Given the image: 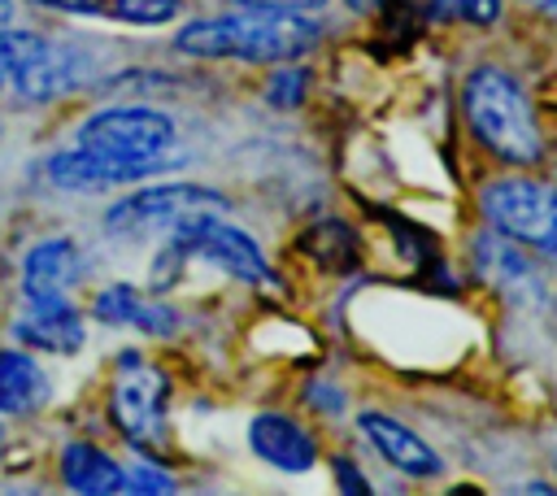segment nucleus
I'll return each mask as SVG.
<instances>
[{
  "label": "nucleus",
  "mask_w": 557,
  "mask_h": 496,
  "mask_svg": "<svg viewBox=\"0 0 557 496\" xmlns=\"http://www.w3.org/2000/svg\"><path fill=\"white\" fill-rule=\"evenodd\" d=\"M248 444L261 461H270L274 470H287V474H300L318 461V439L283 413H257L248 426Z\"/></svg>",
  "instance_id": "9d476101"
},
{
  "label": "nucleus",
  "mask_w": 557,
  "mask_h": 496,
  "mask_svg": "<svg viewBox=\"0 0 557 496\" xmlns=\"http://www.w3.org/2000/svg\"><path fill=\"white\" fill-rule=\"evenodd\" d=\"M122 492H174V479H165V474H157V466H139V470H131V474H122Z\"/></svg>",
  "instance_id": "5701e85b"
},
{
  "label": "nucleus",
  "mask_w": 557,
  "mask_h": 496,
  "mask_svg": "<svg viewBox=\"0 0 557 496\" xmlns=\"http://www.w3.org/2000/svg\"><path fill=\"white\" fill-rule=\"evenodd\" d=\"M426 9L440 22H474V26H492L500 17V0H431Z\"/></svg>",
  "instance_id": "6ab92c4d"
},
{
  "label": "nucleus",
  "mask_w": 557,
  "mask_h": 496,
  "mask_svg": "<svg viewBox=\"0 0 557 496\" xmlns=\"http://www.w3.org/2000/svg\"><path fill=\"white\" fill-rule=\"evenodd\" d=\"M309 405H318V409H331V413H335L344 400L335 396V387H309Z\"/></svg>",
  "instance_id": "a878e982"
},
{
  "label": "nucleus",
  "mask_w": 557,
  "mask_h": 496,
  "mask_svg": "<svg viewBox=\"0 0 557 496\" xmlns=\"http://www.w3.org/2000/svg\"><path fill=\"white\" fill-rule=\"evenodd\" d=\"M170 157H117L104 148H65L48 161V178L65 191H96V187H117V183H139L157 170H165Z\"/></svg>",
  "instance_id": "6e6552de"
},
{
  "label": "nucleus",
  "mask_w": 557,
  "mask_h": 496,
  "mask_svg": "<svg viewBox=\"0 0 557 496\" xmlns=\"http://www.w3.org/2000/svg\"><path fill=\"white\" fill-rule=\"evenodd\" d=\"M531 4H540L548 17H557V0H531Z\"/></svg>",
  "instance_id": "c85d7f7f"
},
{
  "label": "nucleus",
  "mask_w": 557,
  "mask_h": 496,
  "mask_svg": "<svg viewBox=\"0 0 557 496\" xmlns=\"http://www.w3.org/2000/svg\"><path fill=\"white\" fill-rule=\"evenodd\" d=\"M361 431H366V439H370L396 470L418 474V479L440 474V457H435V448H431L426 439H418L409 426H400L396 418H387V413H361Z\"/></svg>",
  "instance_id": "ddd939ff"
},
{
  "label": "nucleus",
  "mask_w": 557,
  "mask_h": 496,
  "mask_svg": "<svg viewBox=\"0 0 557 496\" xmlns=\"http://www.w3.org/2000/svg\"><path fill=\"white\" fill-rule=\"evenodd\" d=\"M483 213L500 235L540 252H557V187L531 178H496L483 187Z\"/></svg>",
  "instance_id": "423d86ee"
},
{
  "label": "nucleus",
  "mask_w": 557,
  "mask_h": 496,
  "mask_svg": "<svg viewBox=\"0 0 557 496\" xmlns=\"http://www.w3.org/2000/svg\"><path fill=\"white\" fill-rule=\"evenodd\" d=\"M474 248H479V274H483V278H492L500 292H518V283H531V278H535V274H531V265H527L509 244H500V239L483 235Z\"/></svg>",
  "instance_id": "f3484780"
},
{
  "label": "nucleus",
  "mask_w": 557,
  "mask_h": 496,
  "mask_svg": "<svg viewBox=\"0 0 557 496\" xmlns=\"http://www.w3.org/2000/svg\"><path fill=\"white\" fill-rule=\"evenodd\" d=\"M348 4H352V9H370L374 0H348Z\"/></svg>",
  "instance_id": "c756f323"
},
{
  "label": "nucleus",
  "mask_w": 557,
  "mask_h": 496,
  "mask_svg": "<svg viewBox=\"0 0 557 496\" xmlns=\"http://www.w3.org/2000/svg\"><path fill=\"white\" fill-rule=\"evenodd\" d=\"M78 144L117 157H161L174 144V122L148 104H113L78 126Z\"/></svg>",
  "instance_id": "0eeeda50"
},
{
  "label": "nucleus",
  "mask_w": 557,
  "mask_h": 496,
  "mask_svg": "<svg viewBox=\"0 0 557 496\" xmlns=\"http://www.w3.org/2000/svg\"><path fill=\"white\" fill-rule=\"evenodd\" d=\"M91 313L109 326H131V331H144V335H170L178 331V313L152 296H144L139 287H126V283H113L96 296Z\"/></svg>",
  "instance_id": "f8f14e48"
},
{
  "label": "nucleus",
  "mask_w": 557,
  "mask_h": 496,
  "mask_svg": "<svg viewBox=\"0 0 557 496\" xmlns=\"http://www.w3.org/2000/svg\"><path fill=\"white\" fill-rule=\"evenodd\" d=\"M235 4H283V9H305V13H309V9H318L322 0H235Z\"/></svg>",
  "instance_id": "bb28decb"
},
{
  "label": "nucleus",
  "mask_w": 557,
  "mask_h": 496,
  "mask_svg": "<svg viewBox=\"0 0 557 496\" xmlns=\"http://www.w3.org/2000/svg\"><path fill=\"white\" fill-rule=\"evenodd\" d=\"M9 17H13V0H0V30L9 26Z\"/></svg>",
  "instance_id": "cd10ccee"
},
{
  "label": "nucleus",
  "mask_w": 557,
  "mask_h": 496,
  "mask_svg": "<svg viewBox=\"0 0 557 496\" xmlns=\"http://www.w3.org/2000/svg\"><path fill=\"white\" fill-rule=\"evenodd\" d=\"M48 400V379L26 352H0V413H35Z\"/></svg>",
  "instance_id": "2eb2a0df"
},
{
  "label": "nucleus",
  "mask_w": 557,
  "mask_h": 496,
  "mask_svg": "<svg viewBox=\"0 0 557 496\" xmlns=\"http://www.w3.org/2000/svg\"><path fill=\"white\" fill-rule=\"evenodd\" d=\"M13 83L22 96H35V100H48V96H61L78 83V65H74V52L70 48H57L48 39L35 35L30 52L17 61L13 70Z\"/></svg>",
  "instance_id": "4468645a"
},
{
  "label": "nucleus",
  "mask_w": 557,
  "mask_h": 496,
  "mask_svg": "<svg viewBox=\"0 0 557 496\" xmlns=\"http://www.w3.org/2000/svg\"><path fill=\"white\" fill-rule=\"evenodd\" d=\"M226 213V196L200 183H161V187H144L126 200H117L104 213V231L122 235V239H148V235H183L205 218Z\"/></svg>",
  "instance_id": "7ed1b4c3"
},
{
  "label": "nucleus",
  "mask_w": 557,
  "mask_h": 496,
  "mask_svg": "<svg viewBox=\"0 0 557 496\" xmlns=\"http://www.w3.org/2000/svg\"><path fill=\"white\" fill-rule=\"evenodd\" d=\"M61 474L74 492H91V496L122 492V466L109 452H100L96 444H70L61 452Z\"/></svg>",
  "instance_id": "dca6fc26"
},
{
  "label": "nucleus",
  "mask_w": 557,
  "mask_h": 496,
  "mask_svg": "<svg viewBox=\"0 0 557 496\" xmlns=\"http://www.w3.org/2000/svg\"><path fill=\"white\" fill-rule=\"evenodd\" d=\"M0 439H4V435H0Z\"/></svg>",
  "instance_id": "7c9ffc66"
},
{
  "label": "nucleus",
  "mask_w": 557,
  "mask_h": 496,
  "mask_svg": "<svg viewBox=\"0 0 557 496\" xmlns=\"http://www.w3.org/2000/svg\"><path fill=\"white\" fill-rule=\"evenodd\" d=\"M318 22L305 9L244 4L239 13L205 17L178 30L174 48L191 57H235V61H296L318 44Z\"/></svg>",
  "instance_id": "f257e3e1"
},
{
  "label": "nucleus",
  "mask_w": 557,
  "mask_h": 496,
  "mask_svg": "<svg viewBox=\"0 0 557 496\" xmlns=\"http://www.w3.org/2000/svg\"><path fill=\"white\" fill-rule=\"evenodd\" d=\"M265 100L278 104V109H292L305 100V70H278L265 87Z\"/></svg>",
  "instance_id": "412c9836"
},
{
  "label": "nucleus",
  "mask_w": 557,
  "mask_h": 496,
  "mask_svg": "<svg viewBox=\"0 0 557 496\" xmlns=\"http://www.w3.org/2000/svg\"><path fill=\"white\" fill-rule=\"evenodd\" d=\"M30 44H35V35H26V30H9V26L0 30V87L13 83V70L30 52Z\"/></svg>",
  "instance_id": "4be33fe9"
},
{
  "label": "nucleus",
  "mask_w": 557,
  "mask_h": 496,
  "mask_svg": "<svg viewBox=\"0 0 557 496\" xmlns=\"http://www.w3.org/2000/svg\"><path fill=\"white\" fill-rule=\"evenodd\" d=\"M83 278V257L74 239H39L22 261V300H70V287Z\"/></svg>",
  "instance_id": "1a4fd4ad"
},
{
  "label": "nucleus",
  "mask_w": 557,
  "mask_h": 496,
  "mask_svg": "<svg viewBox=\"0 0 557 496\" xmlns=\"http://www.w3.org/2000/svg\"><path fill=\"white\" fill-rule=\"evenodd\" d=\"M305 248L322 261V265H335V270H348L352 257H357V244H352V231L344 222H322L305 235Z\"/></svg>",
  "instance_id": "a211bd4d"
},
{
  "label": "nucleus",
  "mask_w": 557,
  "mask_h": 496,
  "mask_svg": "<svg viewBox=\"0 0 557 496\" xmlns=\"http://www.w3.org/2000/svg\"><path fill=\"white\" fill-rule=\"evenodd\" d=\"M117 22H131V26H161L170 17H178V0H113L109 4Z\"/></svg>",
  "instance_id": "aec40b11"
},
{
  "label": "nucleus",
  "mask_w": 557,
  "mask_h": 496,
  "mask_svg": "<svg viewBox=\"0 0 557 496\" xmlns=\"http://www.w3.org/2000/svg\"><path fill=\"white\" fill-rule=\"evenodd\" d=\"M335 474H339V487H352V492H370V483L352 470V461H335Z\"/></svg>",
  "instance_id": "393cba45"
},
{
  "label": "nucleus",
  "mask_w": 557,
  "mask_h": 496,
  "mask_svg": "<svg viewBox=\"0 0 557 496\" xmlns=\"http://www.w3.org/2000/svg\"><path fill=\"white\" fill-rule=\"evenodd\" d=\"M165 405H170L165 374L139 352H122L109 379V418L122 431V439L135 444L139 452H161L170 439Z\"/></svg>",
  "instance_id": "20e7f679"
},
{
  "label": "nucleus",
  "mask_w": 557,
  "mask_h": 496,
  "mask_svg": "<svg viewBox=\"0 0 557 496\" xmlns=\"http://www.w3.org/2000/svg\"><path fill=\"white\" fill-rule=\"evenodd\" d=\"M17 339L30 344V348H44V352H78L83 348V318L70 300H26L22 318L13 322Z\"/></svg>",
  "instance_id": "9b49d317"
},
{
  "label": "nucleus",
  "mask_w": 557,
  "mask_h": 496,
  "mask_svg": "<svg viewBox=\"0 0 557 496\" xmlns=\"http://www.w3.org/2000/svg\"><path fill=\"white\" fill-rule=\"evenodd\" d=\"M35 4H48V9H61V13H83V17L104 13V0H35Z\"/></svg>",
  "instance_id": "b1692460"
},
{
  "label": "nucleus",
  "mask_w": 557,
  "mask_h": 496,
  "mask_svg": "<svg viewBox=\"0 0 557 496\" xmlns=\"http://www.w3.org/2000/svg\"><path fill=\"white\" fill-rule=\"evenodd\" d=\"M461 104H466L470 131L479 135V144H487L492 157L513 165L540 161V126L513 74L496 65H479L461 87Z\"/></svg>",
  "instance_id": "f03ea898"
},
{
  "label": "nucleus",
  "mask_w": 557,
  "mask_h": 496,
  "mask_svg": "<svg viewBox=\"0 0 557 496\" xmlns=\"http://www.w3.org/2000/svg\"><path fill=\"white\" fill-rule=\"evenodd\" d=\"M187 257L209 261V265L226 270V274L239 278V283H261V287L274 283L270 261H265V252L257 248V239L244 235L239 226L222 222V218H205V222H196L191 231L165 239V252H161V261H157V270H152V283H157V287L170 283V270L178 274V265H183Z\"/></svg>",
  "instance_id": "39448f33"
}]
</instances>
